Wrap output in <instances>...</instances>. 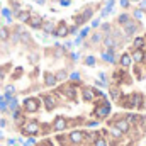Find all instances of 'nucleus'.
<instances>
[{
  "instance_id": "obj_1",
  "label": "nucleus",
  "mask_w": 146,
  "mask_h": 146,
  "mask_svg": "<svg viewBox=\"0 0 146 146\" xmlns=\"http://www.w3.org/2000/svg\"><path fill=\"white\" fill-rule=\"evenodd\" d=\"M109 114H110V104L106 99H102L100 102H97V106H95V109H94V115H95L97 119H106Z\"/></svg>"
},
{
  "instance_id": "obj_2",
  "label": "nucleus",
  "mask_w": 146,
  "mask_h": 146,
  "mask_svg": "<svg viewBox=\"0 0 146 146\" xmlns=\"http://www.w3.org/2000/svg\"><path fill=\"white\" fill-rule=\"evenodd\" d=\"M122 104L126 107H131V109H139V107H143V95L141 94H131L124 99Z\"/></svg>"
},
{
  "instance_id": "obj_3",
  "label": "nucleus",
  "mask_w": 146,
  "mask_h": 146,
  "mask_svg": "<svg viewBox=\"0 0 146 146\" xmlns=\"http://www.w3.org/2000/svg\"><path fill=\"white\" fill-rule=\"evenodd\" d=\"M68 119L66 117H63V115H56L54 119H53V124H51V129L54 131V133H61V131H65L66 127H68Z\"/></svg>"
},
{
  "instance_id": "obj_4",
  "label": "nucleus",
  "mask_w": 146,
  "mask_h": 146,
  "mask_svg": "<svg viewBox=\"0 0 146 146\" xmlns=\"http://www.w3.org/2000/svg\"><path fill=\"white\" fill-rule=\"evenodd\" d=\"M92 14H94V7L92 5H88V7H85L78 15H75V22H76V26H82V24H85L90 17H92Z\"/></svg>"
},
{
  "instance_id": "obj_5",
  "label": "nucleus",
  "mask_w": 146,
  "mask_h": 146,
  "mask_svg": "<svg viewBox=\"0 0 146 146\" xmlns=\"http://www.w3.org/2000/svg\"><path fill=\"white\" fill-rule=\"evenodd\" d=\"M68 141H70L72 145H75V146L82 145V143L85 141V133L80 131V129H73L72 133L68 134Z\"/></svg>"
},
{
  "instance_id": "obj_6",
  "label": "nucleus",
  "mask_w": 146,
  "mask_h": 146,
  "mask_svg": "<svg viewBox=\"0 0 146 146\" xmlns=\"http://www.w3.org/2000/svg\"><path fill=\"white\" fill-rule=\"evenodd\" d=\"M112 126H114V127H117V129H119L122 134H127V133L131 131V124H129V122H127L124 117H122V119H121V117H119V119H115Z\"/></svg>"
},
{
  "instance_id": "obj_7",
  "label": "nucleus",
  "mask_w": 146,
  "mask_h": 146,
  "mask_svg": "<svg viewBox=\"0 0 146 146\" xmlns=\"http://www.w3.org/2000/svg\"><path fill=\"white\" fill-rule=\"evenodd\" d=\"M42 22H44V19L39 15V14H31V17H29V21H27V24H29V27H33V29H41V26H42Z\"/></svg>"
},
{
  "instance_id": "obj_8",
  "label": "nucleus",
  "mask_w": 146,
  "mask_h": 146,
  "mask_svg": "<svg viewBox=\"0 0 146 146\" xmlns=\"http://www.w3.org/2000/svg\"><path fill=\"white\" fill-rule=\"evenodd\" d=\"M124 27V33H126V36H134L136 33H138V29H139V24L138 22H134L133 19L126 24V26H122Z\"/></svg>"
},
{
  "instance_id": "obj_9",
  "label": "nucleus",
  "mask_w": 146,
  "mask_h": 146,
  "mask_svg": "<svg viewBox=\"0 0 146 146\" xmlns=\"http://www.w3.org/2000/svg\"><path fill=\"white\" fill-rule=\"evenodd\" d=\"M53 36H56V37H66V36H68V26H66V22H63V21H61V22L54 27Z\"/></svg>"
},
{
  "instance_id": "obj_10",
  "label": "nucleus",
  "mask_w": 146,
  "mask_h": 146,
  "mask_svg": "<svg viewBox=\"0 0 146 146\" xmlns=\"http://www.w3.org/2000/svg\"><path fill=\"white\" fill-rule=\"evenodd\" d=\"M82 97H83L85 102H94V99H95V88H92V87H83V88H82Z\"/></svg>"
},
{
  "instance_id": "obj_11",
  "label": "nucleus",
  "mask_w": 146,
  "mask_h": 146,
  "mask_svg": "<svg viewBox=\"0 0 146 146\" xmlns=\"http://www.w3.org/2000/svg\"><path fill=\"white\" fill-rule=\"evenodd\" d=\"M42 102H44V107H46V110H53L54 107H56V99H54L51 94L42 95Z\"/></svg>"
},
{
  "instance_id": "obj_12",
  "label": "nucleus",
  "mask_w": 146,
  "mask_h": 146,
  "mask_svg": "<svg viewBox=\"0 0 146 146\" xmlns=\"http://www.w3.org/2000/svg\"><path fill=\"white\" fill-rule=\"evenodd\" d=\"M56 75L54 73H49V72H46L44 73V85L46 87H54L56 85Z\"/></svg>"
},
{
  "instance_id": "obj_13",
  "label": "nucleus",
  "mask_w": 146,
  "mask_h": 146,
  "mask_svg": "<svg viewBox=\"0 0 146 146\" xmlns=\"http://www.w3.org/2000/svg\"><path fill=\"white\" fill-rule=\"evenodd\" d=\"M60 90H61V94H63L65 97H68V99H75V87H73V85H70V83H68V85H63Z\"/></svg>"
},
{
  "instance_id": "obj_14",
  "label": "nucleus",
  "mask_w": 146,
  "mask_h": 146,
  "mask_svg": "<svg viewBox=\"0 0 146 146\" xmlns=\"http://www.w3.org/2000/svg\"><path fill=\"white\" fill-rule=\"evenodd\" d=\"M143 58H145V51H143V49H133L131 60H133L134 63H143Z\"/></svg>"
},
{
  "instance_id": "obj_15",
  "label": "nucleus",
  "mask_w": 146,
  "mask_h": 146,
  "mask_svg": "<svg viewBox=\"0 0 146 146\" xmlns=\"http://www.w3.org/2000/svg\"><path fill=\"white\" fill-rule=\"evenodd\" d=\"M119 63H121V66H122V68H129V66L133 65L131 54H129V53H124V54H121V60H119Z\"/></svg>"
},
{
  "instance_id": "obj_16",
  "label": "nucleus",
  "mask_w": 146,
  "mask_h": 146,
  "mask_svg": "<svg viewBox=\"0 0 146 146\" xmlns=\"http://www.w3.org/2000/svg\"><path fill=\"white\" fill-rule=\"evenodd\" d=\"M54 27H56V26H54L53 21H46V22H42V26H41V29H42L46 34H53V33H54Z\"/></svg>"
},
{
  "instance_id": "obj_17",
  "label": "nucleus",
  "mask_w": 146,
  "mask_h": 146,
  "mask_svg": "<svg viewBox=\"0 0 146 146\" xmlns=\"http://www.w3.org/2000/svg\"><path fill=\"white\" fill-rule=\"evenodd\" d=\"M102 60L107 61V63H114L115 61V54H114V49H107L102 53Z\"/></svg>"
},
{
  "instance_id": "obj_18",
  "label": "nucleus",
  "mask_w": 146,
  "mask_h": 146,
  "mask_svg": "<svg viewBox=\"0 0 146 146\" xmlns=\"http://www.w3.org/2000/svg\"><path fill=\"white\" fill-rule=\"evenodd\" d=\"M15 17H17L21 22H27L29 17H31V10H19V12L15 14Z\"/></svg>"
},
{
  "instance_id": "obj_19",
  "label": "nucleus",
  "mask_w": 146,
  "mask_h": 146,
  "mask_svg": "<svg viewBox=\"0 0 146 146\" xmlns=\"http://www.w3.org/2000/svg\"><path fill=\"white\" fill-rule=\"evenodd\" d=\"M146 44V39L141 36L134 37V41H133V49H143V46Z\"/></svg>"
},
{
  "instance_id": "obj_20",
  "label": "nucleus",
  "mask_w": 146,
  "mask_h": 146,
  "mask_svg": "<svg viewBox=\"0 0 146 146\" xmlns=\"http://www.w3.org/2000/svg\"><path fill=\"white\" fill-rule=\"evenodd\" d=\"M104 44H106V48H107V49H114V48H115V44H117V41L109 34V36L104 37Z\"/></svg>"
},
{
  "instance_id": "obj_21",
  "label": "nucleus",
  "mask_w": 146,
  "mask_h": 146,
  "mask_svg": "<svg viewBox=\"0 0 146 146\" xmlns=\"http://www.w3.org/2000/svg\"><path fill=\"white\" fill-rule=\"evenodd\" d=\"M114 3H115L114 0H109V2H107V5H106V7L102 9V12H100V17H106V15H109L110 12H112V9H114Z\"/></svg>"
},
{
  "instance_id": "obj_22",
  "label": "nucleus",
  "mask_w": 146,
  "mask_h": 146,
  "mask_svg": "<svg viewBox=\"0 0 146 146\" xmlns=\"http://www.w3.org/2000/svg\"><path fill=\"white\" fill-rule=\"evenodd\" d=\"M109 134L112 136V138H114V139H121V138L124 136V134H122V133H121V131H119L117 127H114V126H110V129H109Z\"/></svg>"
},
{
  "instance_id": "obj_23",
  "label": "nucleus",
  "mask_w": 146,
  "mask_h": 146,
  "mask_svg": "<svg viewBox=\"0 0 146 146\" xmlns=\"http://www.w3.org/2000/svg\"><path fill=\"white\" fill-rule=\"evenodd\" d=\"M129 21H131V17H129L127 14H121V15L117 17V22H119L121 26H126V24H127Z\"/></svg>"
},
{
  "instance_id": "obj_24",
  "label": "nucleus",
  "mask_w": 146,
  "mask_h": 146,
  "mask_svg": "<svg viewBox=\"0 0 146 146\" xmlns=\"http://www.w3.org/2000/svg\"><path fill=\"white\" fill-rule=\"evenodd\" d=\"M100 41H102V34H100V33H94V34L90 36V42H92V44H99Z\"/></svg>"
},
{
  "instance_id": "obj_25",
  "label": "nucleus",
  "mask_w": 146,
  "mask_h": 146,
  "mask_svg": "<svg viewBox=\"0 0 146 146\" xmlns=\"http://www.w3.org/2000/svg\"><path fill=\"white\" fill-rule=\"evenodd\" d=\"M94 146H109V143H107V139H106V138L99 136V138H95V141H94Z\"/></svg>"
},
{
  "instance_id": "obj_26",
  "label": "nucleus",
  "mask_w": 146,
  "mask_h": 146,
  "mask_svg": "<svg viewBox=\"0 0 146 146\" xmlns=\"http://www.w3.org/2000/svg\"><path fill=\"white\" fill-rule=\"evenodd\" d=\"M124 119H126L129 124H134L136 121H139V117H138L136 114H126V117H124Z\"/></svg>"
},
{
  "instance_id": "obj_27",
  "label": "nucleus",
  "mask_w": 146,
  "mask_h": 146,
  "mask_svg": "<svg viewBox=\"0 0 146 146\" xmlns=\"http://www.w3.org/2000/svg\"><path fill=\"white\" fill-rule=\"evenodd\" d=\"M119 95H121V94H119V90H117L115 87H112V88H110V97H112L114 100H119Z\"/></svg>"
},
{
  "instance_id": "obj_28",
  "label": "nucleus",
  "mask_w": 146,
  "mask_h": 146,
  "mask_svg": "<svg viewBox=\"0 0 146 146\" xmlns=\"http://www.w3.org/2000/svg\"><path fill=\"white\" fill-rule=\"evenodd\" d=\"M88 33H90V27H83V29H82V31H80V39H82V41H83V37H87L88 36Z\"/></svg>"
},
{
  "instance_id": "obj_29",
  "label": "nucleus",
  "mask_w": 146,
  "mask_h": 146,
  "mask_svg": "<svg viewBox=\"0 0 146 146\" xmlns=\"http://www.w3.org/2000/svg\"><path fill=\"white\" fill-rule=\"evenodd\" d=\"M85 65H87V66H94V65H95V58H94V56H87V58H85Z\"/></svg>"
},
{
  "instance_id": "obj_30",
  "label": "nucleus",
  "mask_w": 146,
  "mask_h": 146,
  "mask_svg": "<svg viewBox=\"0 0 146 146\" xmlns=\"http://www.w3.org/2000/svg\"><path fill=\"white\" fill-rule=\"evenodd\" d=\"M100 29H102L104 33H107V36L110 34V24H100Z\"/></svg>"
},
{
  "instance_id": "obj_31",
  "label": "nucleus",
  "mask_w": 146,
  "mask_h": 146,
  "mask_svg": "<svg viewBox=\"0 0 146 146\" xmlns=\"http://www.w3.org/2000/svg\"><path fill=\"white\" fill-rule=\"evenodd\" d=\"M63 78H66V72H65V70H61V72L56 73V80H63Z\"/></svg>"
},
{
  "instance_id": "obj_32",
  "label": "nucleus",
  "mask_w": 146,
  "mask_h": 146,
  "mask_svg": "<svg viewBox=\"0 0 146 146\" xmlns=\"http://www.w3.org/2000/svg\"><path fill=\"white\" fill-rule=\"evenodd\" d=\"M141 17H143V12H141L139 9H136V10H134V19H136V21H141Z\"/></svg>"
},
{
  "instance_id": "obj_33",
  "label": "nucleus",
  "mask_w": 146,
  "mask_h": 146,
  "mask_svg": "<svg viewBox=\"0 0 146 146\" xmlns=\"http://www.w3.org/2000/svg\"><path fill=\"white\" fill-rule=\"evenodd\" d=\"M0 37H2V39H7V37H9V31H7L5 27L0 31Z\"/></svg>"
},
{
  "instance_id": "obj_34",
  "label": "nucleus",
  "mask_w": 146,
  "mask_h": 146,
  "mask_svg": "<svg viewBox=\"0 0 146 146\" xmlns=\"http://www.w3.org/2000/svg\"><path fill=\"white\" fill-rule=\"evenodd\" d=\"M87 126H88V127H97V126H99V121H88Z\"/></svg>"
},
{
  "instance_id": "obj_35",
  "label": "nucleus",
  "mask_w": 146,
  "mask_h": 146,
  "mask_svg": "<svg viewBox=\"0 0 146 146\" xmlns=\"http://www.w3.org/2000/svg\"><path fill=\"white\" fill-rule=\"evenodd\" d=\"M139 10L141 12H146V0H141L139 2Z\"/></svg>"
},
{
  "instance_id": "obj_36",
  "label": "nucleus",
  "mask_w": 146,
  "mask_h": 146,
  "mask_svg": "<svg viewBox=\"0 0 146 146\" xmlns=\"http://www.w3.org/2000/svg\"><path fill=\"white\" fill-rule=\"evenodd\" d=\"M119 3H121V7H122V9H127V7H129V0H121Z\"/></svg>"
},
{
  "instance_id": "obj_37",
  "label": "nucleus",
  "mask_w": 146,
  "mask_h": 146,
  "mask_svg": "<svg viewBox=\"0 0 146 146\" xmlns=\"http://www.w3.org/2000/svg\"><path fill=\"white\" fill-rule=\"evenodd\" d=\"M70 78H72V80H80V73H78V72H73L72 75H70Z\"/></svg>"
},
{
  "instance_id": "obj_38",
  "label": "nucleus",
  "mask_w": 146,
  "mask_h": 146,
  "mask_svg": "<svg viewBox=\"0 0 146 146\" xmlns=\"http://www.w3.org/2000/svg\"><path fill=\"white\" fill-rule=\"evenodd\" d=\"M99 26H100V21L99 19H94L92 21V27H99Z\"/></svg>"
},
{
  "instance_id": "obj_39",
  "label": "nucleus",
  "mask_w": 146,
  "mask_h": 146,
  "mask_svg": "<svg viewBox=\"0 0 146 146\" xmlns=\"http://www.w3.org/2000/svg\"><path fill=\"white\" fill-rule=\"evenodd\" d=\"M99 76H100V82H104V83H107V76H106V73H100Z\"/></svg>"
},
{
  "instance_id": "obj_40",
  "label": "nucleus",
  "mask_w": 146,
  "mask_h": 146,
  "mask_svg": "<svg viewBox=\"0 0 146 146\" xmlns=\"http://www.w3.org/2000/svg\"><path fill=\"white\" fill-rule=\"evenodd\" d=\"M2 14H3L5 17H10V10H9V9H3V10H2Z\"/></svg>"
},
{
  "instance_id": "obj_41",
  "label": "nucleus",
  "mask_w": 146,
  "mask_h": 146,
  "mask_svg": "<svg viewBox=\"0 0 146 146\" xmlns=\"http://www.w3.org/2000/svg\"><path fill=\"white\" fill-rule=\"evenodd\" d=\"M60 3H61L63 7H68V5H70V0H60Z\"/></svg>"
},
{
  "instance_id": "obj_42",
  "label": "nucleus",
  "mask_w": 146,
  "mask_h": 146,
  "mask_svg": "<svg viewBox=\"0 0 146 146\" xmlns=\"http://www.w3.org/2000/svg\"><path fill=\"white\" fill-rule=\"evenodd\" d=\"M95 85H97V87H106L107 83H104V82H100V80H97V82H95Z\"/></svg>"
},
{
  "instance_id": "obj_43",
  "label": "nucleus",
  "mask_w": 146,
  "mask_h": 146,
  "mask_svg": "<svg viewBox=\"0 0 146 146\" xmlns=\"http://www.w3.org/2000/svg\"><path fill=\"white\" fill-rule=\"evenodd\" d=\"M72 60H73V61H76V60H78V54H76V53H72Z\"/></svg>"
},
{
  "instance_id": "obj_44",
  "label": "nucleus",
  "mask_w": 146,
  "mask_h": 146,
  "mask_svg": "<svg viewBox=\"0 0 146 146\" xmlns=\"http://www.w3.org/2000/svg\"><path fill=\"white\" fill-rule=\"evenodd\" d=\"M72 46H73L72 42H66V44H65V49H70V48H72Z\"/></svg>"
},
{
  "instance_id": "obj_45",
  "label": "nucleus",
  "mask_w": 146,
  "mask_h": 146,
  "mask_svg": "<svg viewBox=\"0 0 146 146\" xmlns=\"http://www.w3.org/2000/svg\"><path fill=\"white\" fill-rule=\"evenodd\" d=\"M12 2H21V0H10V3H12Z\"/></svg>"
},
{
  "instance_id": "obj_46",
  "label": "nucleus",
  "mask_w": 146,
  "mask_h": 146,
  "mask_svg": "<svg viewBox=\"0 0 146 146\" xmlns=\"http://www.w3.org/2000/svg\"><path fill=\"white\" fill-rule=\"evenodd\" d=\"M143 61H145V63H146V53H145V58H143Z\"/></svg>"
},
{
  "instance_id": "obj_47",
  "label": "nucleus",
  "mask_w": 146,
  "mask_h": 146,
  "mask_svg": "<svg viewBox=\"0 0 146 146\" xmlns=\"http://www.w3.org/2000/svg\"><path fill=\"white\" fill-rule=\"evenodd\" d=\"M127 146H136V145H127Z\"/></svg>"
},
{
  "instance_id": "obj_48",
  "label": "nucleus",
  "mask_w": 146,
  "mask_h": 146,
  "mask_svg": "<svg viewBox=\"0 0 146 146\" xmlns=\"http://www.w3.org/2000/svg\"><path fill=\"white\" fill-rule=\"evenodd\" d=\"M133 2H139V0H133Z\"/></svg>"
},
{
  "instance_id": "obj_49",
  "label": "nucleus",
  "mask_w": 146,
  "mask_h": 146,
  "mask_svg": "<svg viewBox=\"0 0 146 146\" xmlns=\"http://www.w3.org/2000/svg\"><path fill=\"white\" fill-rule=\"evenodd\" d=\"M70 2H72V0H70Z\"/></svg>"
}]
</instances>
